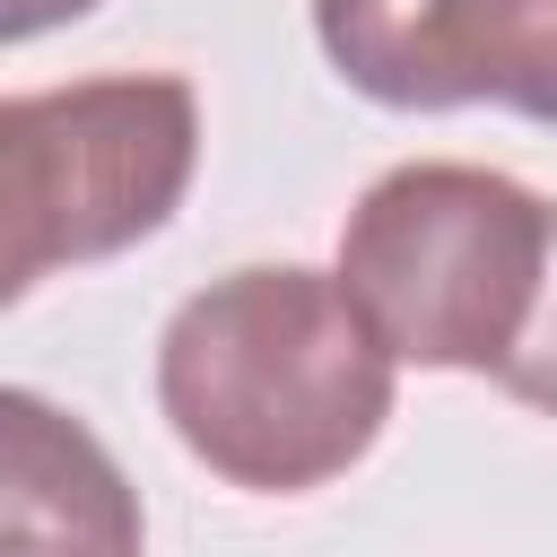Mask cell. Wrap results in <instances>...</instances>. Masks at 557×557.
<instances>
[{
    "label": "cell",
    "instance_id": "1",
    "mask_svg": "<svg viewBox=\"0 0 557 557\" xmlns=\"http://www.w3.org/2000/svg\"><path fill=\"white\" fill-rule=\"evenodd\" d=\"M392 348L339 270L252 261L174 305L157 339V409L191 461L244 496H305L374 453L392 418Z\"/></svg>",
    "mask_w": 557,
    "mask_h": 557
},
{
    "label": "cell",
    "instance_id": "2",
    "mask_svg": "<svg viewBox=\"0 0 557 557\" xmlns=\"http://www.w3.org/2000/svg\"><path fill=\"white\" fill-rule=\"evenodd\" d=\"M548 209L496 165H392L339 226V287L400 366L496 383L548 278Z\"/></svg>",
    "mask_w": 557,
    "mask_h": 557
},
{
    "label": "cell",
    "instance_id": "3",
    "mask_svg": "<svg viewBox=\"0 0 557 557\" xmlns=\"http://www.w3.org/2000/svg\"><path fill=\"white\" fill-rule=\"evenodd\" d=\"M200 157V96L165 70L26 87L0 104V296L157 235Z\"/></svg>",
    "mask_w": 557,
    "mask_h": 557
},
{
    "label": "cell",
    "instance_id": "4",
    "mask_svg": "<svg viewBox=\"0 0 557 557\" xmlns=\"http://www.w3.org/2000/svg\"><path fill=\"white\" fill-rule=\"evenodd\" d=\"M331 70L392 104H513L557 122V0H313Z\"/></svg>",
    "mask_w": 557,
    "mask_h": 557
},
{
    "label": "cell",
    "instance_id": "5",
    "mask_svg": "<svg viewBox=\"0 0 557 557\" xmlns=\"http://www.w3.org/2000/svg\"><path fill=\"white\" fill-rule=\"evenodd\" d=\"M0 557H139V496L44 392H0Z\"/></svg>",
    "mask_w": 557,
    "mask_h": 557
},
{
    "label": "cell",
    "instance_id": "6",
    "mask_svg": "<svg viewBox=\"0 0 557 557\" xmlns=\"http://www.w3.org/2000/svg\"><path fill=\"white\" fill-rule=\"evenodd\" d=\"M496 392H513L522 409H548L557 418V209H548V278H540V305H531V322H522Z\"/></svg>",
    "mask_w": 557,
    "mask_h": 557
},
{
    "label": "cell",
    "instance_id": "7",
    "mask_svg": "<svg viewBox=\"0 0 557 557\" xmlns=\"http://www.w3.org/2000/svg\"><path fill=\"white\" fill-rule=\"evenodd\" d=\"M96 0H0V35L9 44H26V35H44V26H61V17H87Z\"/></svg>",
    "mask_w": 557,
    "mask_h": 557
}]
</instances>
